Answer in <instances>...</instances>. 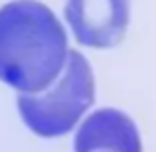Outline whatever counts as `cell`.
I'll use <instances>...</instances> for the list:
<instances>
[{
	"instance_id": "6da1fadb",
	"label": "cell",
	"mask_w": 156,
	"mask_h": 152,
	"mask_svg": "<svg viewBox=\"0 0 156 152\" xmlns=\"http://www.w3.org/2000/svg\"><path fill=\"white\" fill-rule=\"evenodd\" d=\"M69 59L67 36L38 0L0 8V81L20 93H42L59 79Z\"/></svg>"
},
{
	"instance_id": "7a4b0ae2",
	"label": "cell",
	"mask_w": 156,
	"mask_h": 152,
	"mask_svg": "<svg viewBox=\"0 0 156 152\" xmlns=\"http://www.w3.org/2000/svg\"><path fill=\"white\" fill-rule=\"evenodd\" d=\"M95 101V81L89 61L71 50L59 79L42 93H20V117L38 136H61L69 133Z\"/></svg>"
},
{
	"instance_id": "3957f363",
	"label": "cell",
	"mask_w": 156,
	"mask_h": 152,
	"mask_svg": "<svg viewBox=\"0 0 156 152\" xmlns=\"http://www.w3.org/2000/svg\"><path fill=\"white\" fill-rule=\"evenodd\" d=\"M65 20L79 44L107 50L125 38L129 0H67Z\"/></svg>"
},
{
	"instance_id": "277c9868",
	"label": "cell",
	"mask_w": 156,
	"mask_h": 152,
	"mask_svg": "<svg viewBox=\"0 0 156 152\" xmlns=\"http://www.w3.org/2000/svg\"><path fill=\"white\" fill-rule=\"evenodd\" d=\"M75 152H142L136 125L117 109H99L81 122Z\"/></svg>"
}]
</instances>
